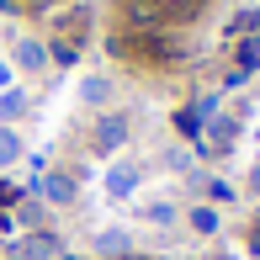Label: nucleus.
<instances>
[{"instance_id": "1", "label": "nucleus", "mask_w": 260, "mask_h": 260, "mask_svg": "<svg viewBox=\"0 0 260 260\" xmlns=\"http://www.w3.org/2000/svg\"><path fill=\"white\" fill-rule=\"evenodd\" d=\"M234 138H239V117H207V122H202V149H207V154H229V149H234Z\"/></svg>"}, {"instance_id": "2", "label": "nucleus", "mask_w": 260, "mask_h": 260, "mask_svg": "<svg viewBox=\"0 0 260 260\" xmlns=\"http://www.w3.org/2000/svg\"><path fill=\"white\" fill-rule=\"evenodd\" d=\"M122 144H127V117L122 112H106L96 122V133H90V149H96V154H117Z\"/></svg>"}, {"instance_id": "3", "label": "nucleus", "mask_w": 260, "mask_h": 260, "mask_svg": "<svg viewBox=\"0 0 260 260\" xmlns=\"http://www.w3.org/2000/svg\"><path fill=\"white\" fill-rule=\"evenodd\" d=\"M38 197L43 202H53V207H69L75 202V175H64V170H48V175H38Z\"/></svg>"}, {"instance_id": "4", "label": "nucleus", "mask_w": 260, "mask_h": 260, "mask_svg": "<svg viewBox=\"0 0 260 260\" xmlns=\"http://www.w3.org/2000/svg\"><path fill=\"white\" fill-rule=\"evenodd\" d=\"M58 255H64L58 234H32L27 244H16V255H11V260H58Z\"/></svg>"}, {"instance_id": "5", "label": "nucleus", "mask_w": 260, "mask_h": 260, "mask_svg": "<svg viewBox=\"0 0 260 260\" xmlns=\"http://www.w3.org/2000/svg\"><path fill=\"white\" fill-rule=\"evenodd\" d=\"M133 191H138V170H133V165H117V170L106 175V197L122 202V197H133Z\"/></svg>"}, {"instance_id": "6", "label": "nucleus", "mask_w": 260, "mask_h": 260, "mask_svg": "<svg viewBox=\"0 0 260 260\" xmlns=\"http://www.w3.org/2000/svg\"><path fill=\"white\" fill-rule=\"evenodd\" d=\"M85 27H90V16H85V11H69V16H58V38H53V43H75V48H80Z\"/></svg>"}, {"instance_id": "7", "label": "nucleus", "mask_w": 260, "mask_h": 260, "mask_svg": "<svg viewBox=\"0 0 260 260\" xmlns=\"http://www.w3.org/2000/svg\"><path fill=\"white\" fill-rule=\"evenodd\" d=\"M234 58H239V69H244V75H255V69H260V32H250V38H239V43H234Z\"/></svg>"}, {"instance_id": "8", "label": "nucleus", "mask_w": 260, "mask_h": 260, "mask_svg": "<svg viewBox=\"0 0 260 260\" xmlns=\"http://www.w3.org/2000/svg\"><path fill=\"white\" fill-rule=\"evenodd\" d=\"M16 64H21V69H43V64H48V48L32 43V38H21V43H16Z\"/></svg>"}, {"instance_id": "9", "label": "nucleus", "mask_w": 260, "mask_h": 260, "mask_svg": "<svg viewBox=\"0 0 260 260\" xmlns=\"http://www.w3.org/2000/svg\"><path fill=\"white\" fill-rule=\"evenodd\" d=\"M202 122H207V117L197 112V106H181V112H175V133H181V138H202Z\"/></svg>"}, {"instance_id": "10", "label": "nucleus", "mask_w": 260, "mask_h": 260, "mask_svg": "<svg viewBox=\"0 0 260 260\" xmlns=\"http://www.w3.org/2000/svg\"><path fill=\"white\" fill-rule=\"evenodd\" d=\"M27 112V96H21V90H0V127L11 122V117H21Z\"/></svg>"}, {"instance_id": "11", "label": "nucleus", "mask_w": 260, "mask_h": 260, "mask_svg": "<svg viewBox=\"0 0 260 260\" xmlns=\"http://www.w3.org/2000/svg\"><path fill=\"white\" fill-rule=\"evenodd\" d=\"M11 159H21V133L16 127H0V165H11Z\"/></svg>"}, {"instance_id": "12", "label": "nucleus", "mask_w": 260, "mask_h": 260, "mask_svg": "<svg viewBox=\"0 0 260 260\" xmlns=\"http://www.w3.org/2000/svg\"><path fill=\"white\" fill-rule=\"evenodd\" d=\"M96 250H101V255H122V250H127V234L101 229V234H96Z\"/></svg>"}, {"instance_id": "13", "label": "nucleus", "mask_w": 260, "mask_h": 260, "mask_svg": "<svg viewBox=\"0 0 260 260\" xmlns=\"http://www.w3.org/2000/svg\"><path fill=\"white\" fill-rule=\"evenodd\" d=\"M191 229L197 234H218V212L212 207H191Z\"/></svg>"}, {"instance_id": "14", "label": "nucleus", "mask_w": 260, "mask_h": 260, "mask_svg": "<svg viewBox=\"0 0 260 260\" xmlns=\"http://www.w3.org/2000/svg\"><path fill=\"white\" fill-rule=\"evenodd\" d=\"M80 96H85V101H106V96H112V85L96 75V80H85V85H80Z\"/></svg>"}, {"instance_id": "15", "label": "nucleus", "mask_w": 260, "mask_h": 260, "mask_svg": "<svg viewBox=\"0 0 260 260\" xmlns=\"http://www.w3.org/2000/svg\"><path fill=\"white\" fill-rule=\"evenodd\" d=\"M16 202H21V186L0 181V218H6V207H16Z\"/></svg>"}, {"instance_id": "16", "label": "nucleus", "mask_w": 260, "mask_h": 260, "mask_svg": "<svg viewBox=\"0 0 260 260\" xmlns=\"http://www.w3.org/2000/svg\"><path fill=\"white\" fill-rule=\"evenodd\" d=\"M207 197L212 202H234V186L229 181H207Z\"/></svg>"}, {"instance_id": "17", "label": "nucleus", "mask_w": 260, "mask_h": 260, "mask_svg": "<svg viewBox=\"0 0 260 260\" xmlns=\"http://www.w3.org/2000/svg\"><path fill=\"white\" fill-rule=\"evenodd\" d=\"M149 223H175V207L170 202H154V207H149Z\"/></svg>"}, {"instance_id": "18", "label": "nucleus", "mask_w": 260, "mask_h": 260, "mask_svg": "<svg viewBox=\"0 0 260 260\" xmlns=\"http://www.w3.org/2000/svg\"><path fill=\"white\" fill-rule=\"evenodd\" d=\"M250 255H260V223L250 229Z\"/></svg>"}, {"instance_id": "19", "label": "nucleus", "mask_w": 260, "mask_h": 260, "mask_svg": "<svg viewBox=\"0 0 260 260\" xmlns=\"http://www.w3.org/2000/svg\"><path fill=\"white\" fill-rule=\"evenodd\" d=\"M250 191H255V197H260V165H255V175H250Z\"/></svg>"}, {"instance_id": "20", "label": "nucleus", "mask_w": 260, "mask_h": 260, "mask_svg": "<svg viewBox=\"0 0 260 260\" xmlns=\"http://www.w3.org/2000/svg\"><path fill=\"white\" fill-rule=\"evenodd\" d=\"M0 90H11V75H6V64H0Z\"/></svg>"}, {"instance_id": "21", "label": "nucleus", "mask_w": 260, "mask_h": 260, "mask_svg": "<svg viewBox=\"0 0 260 260\" xmlns=\"http://www.w3.org/2000/svg\"><path fill=\"white\" fill-rule=\"evenodd\" d=\"M165 6H186V0H165Z\"/></svg>"}, {"instance_id": "22", "label": "nucleus", "mask_w": 260, "mask_h": 260, "mask_svg": "<svg viewBox=\"0 0 260 260\" xmlns=\"http://www.w3.org/2000/svg\"><path fill=\"white\" fill-rule=\"evenodd\" d=\"M127 260H149V255H127Z\"/></svg>"}, {"instance_id": "23", "label": "nucleus", "mask_w": 260, "mask_h": 260, "mask_svg": "<svg viewBox=\"0 0 260 260\" xmlns=\"http://www.w3.org/2000/svg\"><path fill=\"white\" fill-rule=\"evenodd\" d=\"M255 27H260V11H255Z\"/></svg>"}]
</instances>
